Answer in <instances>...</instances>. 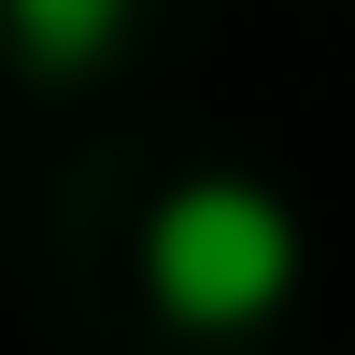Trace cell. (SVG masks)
<instances>
[{
  "instance_id": "obj_1",
  "label": "cell",
  "mask_w": 355,
  "mask_h": 355,
  "mask_svg": "<svg viewBox=\"0 0 355 355\" xmlns=\"http://www.w3.org/2000/svg\"><path fill=\"white\" fill-rule=\"evenodd\" d=\"M142 284H157L171 327H256V313H284V284H299V227H284L270 185H171L157 214H142Z\"/></svg>"
},
{
  "instance_id": "obj_2",
  "label": "cell",
  "mask_w": 355,
  "mask_h": 355,
  "mask_svg": "<svg viewBox=\"0 0 355 355\" xmlns=\"http://www.w3.org/2000/svg\"><path fill=\"white\" fill-rule=\"evenodd\" d=\"M28 43V71H85V57H114V28H128V0H0Z\"/></svg>"
}]
</instances>
